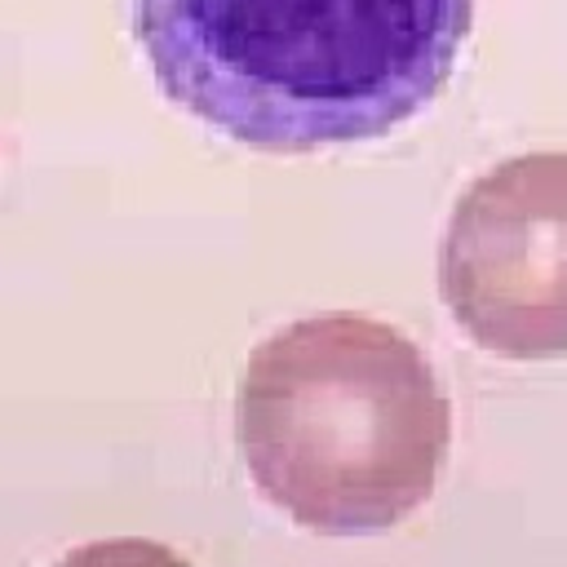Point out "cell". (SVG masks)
<instances>
[{
    "label": "cell",
    "mask_w": 567,
    "mask_h": 567,
    "mask_svg": "<svg viewBox=\"0 0 567 567\" xmlns=\"http://www.w3.org/2000/svg\"><path fill=\"white\" fill-rule=\"evenodd\" d=\"M474 0H133L168 102L239 146L368 142L447 84Z\"/></svg>",
    "instance_id": "obj_1"
},
{
    "label": "cell",
    "mask_w": 567,
    "mask_h": 567,
    "mask_svg": "<svg viewBox=\"0 0 567 567\" xmlns=\"http://www.w3.org/2000/svg\"><path fill=\"white\" fill-rule=\"evenodd\" d=\"M452 408L390 323L332 310L270 332L239 377L235 439L257 492L323 536L403 523L447 456Z\"/></svg>",
    "instance_id": "obj_2"
},
{
    "label": "cell",
    "mask_w": 567,
    "mask_h": 567,
    "mask_svg": "<svg viewBox=\"0 0 567 567\" xmlns=\"http://www.w3.org/2000/svg\"><path fill=\"white\" fill-rule=\"evenodd\" d=\"M439 292L501 359L567 354V151L501 159L465 186L439 244Z\"/></svg>",
    "instance_id": "obj_3"
},
{
    "label": "cell",
    "mask_w": 567,
    "mask_h": 567,
    "mask_svg": "<svg viewBox=\"0 0 567 567\" xmlns=\"http://www.w3.org/2000/svg\"><path fill=\"white\" fill-rule=\"evenodd\" d=\"M53 567H195V563L182 558L177 549L159 545V540L111 536V540H89V545L71 549V554L58 558Z\"/></svg>",
    "instance_id": "obj_4"
}]
</instances>
